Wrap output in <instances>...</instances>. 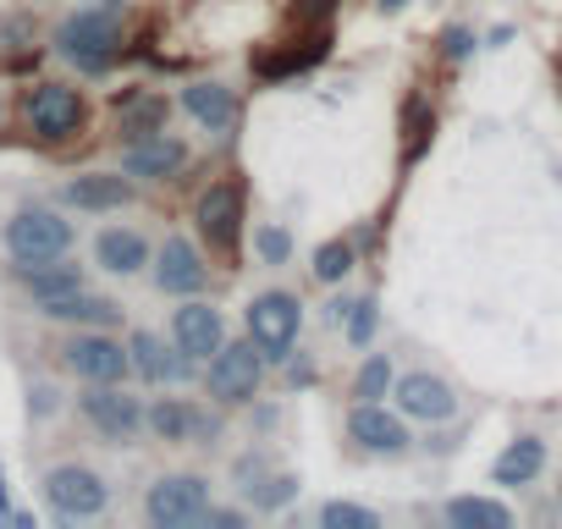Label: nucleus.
Segmentation results:
<instances>
[{
  "label": "nucleus",
  "mask_w": 562,
  "mask_h": 529,
  "mask_svg": "<svg viewBox=\"0 0 562 529\" xmlns=\"http://www.w3.org/2000/svg\"><path fill=\"white\" fill-rule=\"evenodd\" d=\"M144 425H149L160 441H199V436H215V430H221L210 414H199V408H188V403H177V397H160L155 408H144Z\"/></svg>",
  "instance_id": "obj_18"
},
{
  "label": "nucleus",
  "mask_w": 562,
  "mask_h": 529,
  "mask_svg": "<svg viewBox=\"0 0 562 529\" xmlns=\"http://www.w3.org/2000/svg\"><path fill=\"white\" fill-rule=\"evenodd\" d=\"M248 320V342L265 353V364H281V359H293L299 348V326H304V304L293 293H254V304L243 309Z\"/></svg>",
  "instance_id": "obj_2"
},
{
  "label": "nucleus",
  "mask_w": 562,
  "mask_h": 529,
  "mask_svg": "<svg viewBox=\"0 0 562 529\" xmlns=\"http://www.w3.org/2000/svg\"><path fill=\"white\" fill-rule=\"evenodd\" d=\"M23 122H29V133H34V138L61 144V138L83 133L89 105H83V94H78V89H67V83H34V89L23 94Z\"/></svg>",
  "instance_id": "obj_3"
},
{
  "label": "nucleus",
  "mask_w": 562,
  "mask_h": 529,
  "mask_svg": "<svg viewBox=\"0 0 562 529\" xmlns=\"http://www.w3.org/2000/svg\"><path fill=\"white\" fill-rule=\"evenodd\" d=\"M447 524H458V529H507L513 513L502 502H491V496H452L447 502Z\"/></svg>",
  "instance_id": "obj_27"
},
{
  "label": "nucleus",
  "mask_w": 562,
  "mask_h": 529,
  "mask_svg": "<svg viewBox=\"0 0 562 529\" xmlns=\"http://www.w3.org/2000/svg\"><path fill=\"white\" fill-rule=\"evenodd\" d=\"M29 408H34V414H50V408H56V392H50V386H34V403H29Z\"/></svg>",
  "instance_id": "obj_36"
},
{
  "label": "nucleus",
  "mask_w": 562,
  "mask_h": 529,
  "mask_svg": "<svg viewBox=\"0 0 562 529\" xmlns=\"http://www.w3.org/2000/svg\"><path fill=\"white\" fill-rule=\"evenodd\" d=\"M144 513L155 529H188V524H204L210 513V480L199 474H160L144 496Z\"/></svg>",
  "instance_id": "obj_6"
},
{
  "label": "nucleus",
  "mask_w": 562,
  "mask_h": 529,
  "mask_svg": "<svg viewBox=\"0 0 562 529\" xmlns=\"http://www.w3.org/2000/svg\"><path fill=\"white\" fill-rule=\"evenodd\" d=\"M397 414H403V419L441 425V419H452V414H458V392H452L441 375L414 370V375H403V381H397Z\"/></svg>",
  "instance_id": "obj_12"
},
{
  "label": "nucleus",
  "mask_w": 562,
  "mask_h": 529,
  "mask_svg": "<svg viewBox=\"0 0 562 529\" xmlns=\"http://www.w3.org/2000/svg\"><path fill=\"white\" fill-rule=\"evenodd\" d=\"M210 397L226 403V408H243L259 397V381H265V353L254 342H221L210 353Z\"/></svg>",
  "instance_id": "obj_5"
},
{
  "label": "nucleus",
  "mask_w": 562,
  "mask_h": 529,
  "mask_svg": "<svg viewBox=\"0 0 562 529\" xmlns=\"http://www.w3.org/2000/svg\"><path fill=\"white\" fill-rule=\"evenodd\" d=\"M56 50L78 67V72H111L116 56H122V23L116 12L94 7V12H78L56 29Z\"/></svg>",
  "instance_id": "obj_1"
},
{
  "label": "nucleus",
  "mask_w": 562,
  "mask_h": 529,
  "mask_svg": "<svg viewBox=\"0 0 562 529\" xmlns=\"http://www.w3.org/2000/svg\"><path fill=\"white\" fill-rule=\"evenodd\" d=\"M61 364L78 375V381H122L127 370H133V353L116 342V337H105V331H78L67 348H61Z\"/></svg>",
  "instance_id": "obj_10"
},
{
  "label": "nucleus",
  "mask_w": 562,
  "mask_h": 529,
  "mask_svg": "<svg viewBox=\"0 0 562 529\" xmlns=\"http://www.w3.org/2000/svg\"><path fill=\"white\" fill-rule=\"evenodd\" d=\"M45 502H50L56 518H100L105 502H111V491H105V480H100L94 469H83V463H56V469L45 474Z\"/></svg>",
  "instance_id": "obj_8"
},
{
  "label": "nucleus",
  "mask_w": 562,
  "mask_h": 529,
  "mask_svg": "<svg viewBox=\"0 0 562 529\" xmlns=\"http://www.w3.org/2000/svg\"><path fill=\"white\" fill-rule=\"evenodd\" d=\"M40 315H45V320L94 326V331H100V326H116V315H122V309H116V299H100V293H83V288H78V293L45 299V304H40Z\"/></svg>",
  "instance_id": "obj_20"
},
{
  "label": "nucleus",
  "mask_w": 562,
  "mask_h": 529,
  "mask_svg": "<svg viewBox=\"0 0 562 529\" xmlns=\"http://www.w3.org/2000/svg\"><path fill=\"white\" fill-rule=\"evenodd\" d=\"M337 12V0H310V7H304V18H315V23H326Z\"/></svg>",
  "instance_id": "obj_37"
},
{
  "label": "nucleus",
  "mask_w": 562,
  "mask_h": 529,
  "mask_svg": "<svg viewBox=\"0 0 562 529\" xmlns=\"http://www.w3.org/2000/svg\"><path fill=\"white\" fill-rule=\"evenodd\" d=\"M94 259L105 264L111 277H138L144 264H149V243H144V232H133V226H105V232L94 237Z\"/></svg>",
  "instance_id": "obj_19"
},
{
  "label": "nucleus",
  "mask_w": 562,
  "mask_h": 529,
  "mask_svg": "<svg viewBox=\"0 0 562 529\" xmlns=\"http://www.w3.org/2000/svg\"><path fill=\"white\" fill-rule=\"evenodd\" d=\"M540 469H546V441H540V436H518V441H507V452L491 463V480H496V485H529Z\"/></svg>",
  "instance_id": "obj_23"
},
{
  "label": "nucleus",
  "mask_w": 562,
  "mask_h": 529,
  "mask_svg": "<svg viewBox=\"0 0 562 529\" xmlns=\"http://www.w3.org/2000/svg\"><path fill=\"white\" fill-rule=\"evenodd\" d=\"M171 342L188 353V359H210L221 342H226V320H221V309L215 304H182L177 315H171Z\"/></svg>",
  "instance_id": "obj_16"
},
{
  "label": "nucleus",
  "mask_w": 562,
  "mask_h": 529,
  "mask_svg": "<svg viewBox=\"0 0 562 529\" xmlns=\"http://www.w3.org/2000/svg\"><path fill=\"white\" fill-rule=\"evenodd\" d=\"M254 254H259L265 264H288V254H293L288 226H254Z\"/></svg>",
  "instance_id": "obj_31"
},
{
  "label": "nucleus",
  "mask_w": 562,
  "mask_h": 529,
  "mask_svg": "<svg viewBox=\"0 0 562 529\" xmlns=\"http://www.w3.org/2000/svg\"><path fill=\"white\" fill-rule=\"evenodd\" d=\"M430 138H436V111L419 94H408L403 100V166H419L425 149H430Z\"/></svg>",
  "instance_id": "obj_26"
},
{
  "label": "nucleus",
  "mask_w": 562,
  "mask_h": 529,
  "mask_svg": "<svg viewBox=\"0 0 562 529\" xmlns=\"http://www.w3.org/2000/svg\"><path fill=\"white\" fill-rule=\"evenodd\" d=\"M0 518H12V496H7V474H0Z\"/></svg>",
  "instance_id": "obj_38"
},
{
  "label": "nucleus",
  "mask_w": 562,
  "mask_h": 529,
  "mask_svg": "<svg viewBox=\"0 0 562 529\" xmlns=\"http://www.w3.org/2000/svg\"><path fill=\"white\" fill-rule=\"evenodd\" d=\"M61 204H72L83 215H111V210L133 204V177H122V171H83V177H72L61 188Z\"/></svg>",
  "instance_id": "obj_14"
},
{
  "label": "nucleus",
  "mask_w": 562,
  "mask_h": 529,
  "mask_svg": "<svg viewBox=\"0 0 562 529\" xmlns=\"http://www.w3.org/2000/svg\"><path fill=\"white\" fill-rule=\"evenodd\" d=\"M18 277H23V288L34 293V304H45V299H61V293H78V288H83V271H78V264H67V259L18 264Z\"/></svg>",
  "instance_id": "obj_22"
},
{
  "label": "nucleus",
  "mask_w": 562,
  "mask_h": 529,
  "mask_svg": "<svg viewBox=\"0 0 562 529\" xmlns=\"http://www.w3.org/2000/svg\"><path fill=\"white\" fill-rule=\"evenodd\" d=\"M7 248L18 264H40V259H61L72 248V221H61L45 204H29L7 221Z\"/></svg>",
  "instance_id": "obj_4"
},
{
  "label": "nucleus",
  "mask_w": 562,
  "mask_h": 529,
  "mask_svg": "<svg viewBox=\"0 0 562 529\" xmlns=\"http://www.w3.org/2000/svg\"><path fill=\"white\" fill-rule=\"evenodd\" d=\"M199 237L215 248V254H237V243H243V182L237 177H221V182H210L204 193H199Z\"/></svg>",
  "instance_id": "obj_7"
},
{
  "label": "nucleus",
  "mask_w": 562,
  "mask_h": 529,
  "mask_svg": "<svg viewBox=\"0 0 562 529\" xmlns=\"http://www.w3.org/2000/svg\"><path fill=\"white\" fill-rule=\"evenodd\" d=\"M392 386H397V375H392V359H386V353H370V359L359 364V375H353V397H359V403H381Z\"/></svg>",
  "instance_id": "obj_28"
},
{
  "label": "nucleus",
  "mask_w": 562,
  "mask_h": 529,
  "mask_svg": "<svg viewBox=\"0 0 562 529\" xmlns=\"http://www.w3.org/2000/svg\"><path fill=\"white\" fill-rule=\"evenodd\" d=\"M204 524H215V529H237V524H243V513H232V507H210V513H204Z\"/></svg>",
  "instance_id": "obj_35"
},
{
  "label": "nucleus",
  "mask_w": 562,
  "mask_h": 529,
  "mask_svg": "<svg viewBox=\"0 0 562 529\" xmlns=\"http://www.w3.org/2000/svg\"><path fill=\"white\" fill-rule=\"evenodd\" d=\"M326 45H331V34H326V29H315V34H310V40H299L293 50H281V56H259V61H254V72H259V78L310 72L315 61H326Z\"/></svg>",
  "instance_id": "obj_25"
},
{
  "label": "nucleus",
  "mask_w": 562,
  "mask_h": 529,
  "mask_svg": "<svg viewBox=\"0 0 562 529\" xmlns=\"http://www.w3.org/2000/svg\"><path fill=\"white\" fill-rule=\"evenodd\" d=\"M310 271H315V282L337 288V282H342V277L353 271V243H342V237L321 243V248H315V259H310Z\"/></svg>",
  "instance_id": "obj_29"
},
{
  "label": "nucleus",
  "mask_w": 562,
  "mask_h": 529,
  "mask_svg": "<svg viewBox=\"0 0 562 529\" xmlns=\"http://www.w3.org/2000/svg\"><path fill=\"white\" fill-rule=\"evenodd\" d=\"M78 414L105 436V441H133L144 430V408L138 397L122 392V381H89V392L78 397Z\"/></svg>",
  "instance_id": "obj_9"
},
{
  "label": "nucleus",
  "mask_w": 562,
  "mask_h": 529,
  "mask_svg": "<svg viewBox=\"0 0 562 529\" xmlns=\"http://www.w3.org/2000/svg\"><path fill=\"white\" fill-rule=\"evenodd\" d=\"M116 116H122V133H127V138H138V133L166 127L171 105H166L160 94H149V89H122V94H116Z\"/></svg>",
  "instance_id": "obj_24"
},
{
  "label": "nucleus",
  "mask_w": 562,
  "mask_h": 529,
  "mask_svg": "<svg viewBox=\"0 0 562 529\" xmlns=\"http://www.w3.org/2000/svg\"><path fill=\"white\" fill-rule=\"evenodd\" d=\"M127 353H133V370H138L144 381H155V386H160V381H166V386H171V381H188V364H193L177 342L166 348L155 331H133Z\"/></svg>",
  "instance_id": "obj_17"
},
{
  "label": "nucleus",
  "mask_w": 562,
  "mask_h": 529,
  "mask_svg": "<svg viewBox=\"0 0 562 529\" xmlns=\"http://www.w3.org/2000/svg\"><path fill=\"white\" fill-rule=\"evenodd\" d=\"M557 507H562V485H557Z\"/></svg>",
  "instance_id": "obj_40"
},
{
  "label": "nucleus",
  "mask_w": 562,
  "mask_h": 529,
  "mask_svg": "<svg viewBox=\"0 0 562 529\" xmlns=\"http://www.w3.org/2000/svg\"><path fill=\"white\" fill-rule=\"evenodd\" d=\"M321 524L326 529H381V518L370 507H359V502H326L321 507Z\"/></svg>",
  "instance_id": "obj_30"
},
{
  "label": "nucleus",
  "mask_w": 562,
  "mask_h": 529,
  "mask_svg": "<svg viewBox=\"0 0 562 529\" xmlns=\"http://www.w3.org/2000/svg\"><path fill=\"white\" fill-rule=\"evenodd\" d=\"M204 259H199V248L188 243V237H166L160 243V259H155V288L160 293H171V299H193L199 288H204Z\"/></svg>",
  "instance_id": "obj_15"
},
{
  "label": "nucleus",
  "mask_w": 562,
  "mask_h": 529,
  "mask_svg": "<svg viewBox=\"0 0 562 529\" xmlns=\"http://www.w3.org/2000/svg\"><path fill=\"white\" fill-rule=\"evenodd\" d=\"M293 496H299V480H293V474H276V480H265V485L254 491V507L276 513V507H288Z\"/></svg>",
  "instance_id": "obj_33"
},
{
  "label": "nucleus",
  "mask_w": 562,
  "mask_h": 529,
  "mask_svg": "<svg viewBox=\"0 0 562 529\" xmlns=\"http://www.w3.org/2000/svg\"><path fill=\"white\" fill-rule=\"evenodd\" d=\"M182 105H188V116H193L199 127H210V133H226V127L237 122V94H232L226 83H188V89H182Z\"/></svg>",
  "instance_id": "obj_21"
},
{
  "label": "nucleus",
  "mask_w": 562,
  "mask_h": 529,
  "mask_svg": "<svg viewBox=\"0 0 562 529\" xmlns=\"http://www.w3.org/2000/svg\"><path fill=\"white\" fill-rule=\"evenodd\" d=\"M182 166H188V144H182L177 133H166V127L138 133V138H127V149H122V171H127V177H144V182H166V177H177Z\"/></svg>",
  "instance_id": "obj_11"
},
{
  "label": "nucleus",
  "mask_w": 562,
  "mask_h": 529,
  "mask_svg": "<svg viewBox=\"0 0 562 529\" xmlns=\"http://www.w3.org/2000/svg\"><path fill=\"white\" fill-rule=\"evenodd\" d=\"M441 56H447V61H469V56H474V34H469V29H447V34H441Z\"/></svg>",
  "instance_id": "obj_34"
},
{
  "label": "nucleus",
  "mask_w": 562,
  "mask_h": 529,
  "mask_svg": "<svg viewBox=\"0 0 562 529\" xmlns=\"http://www.w3.org/2000/svg\"><path fill=\"white\" fill-rule=\"evenodd\" d=\"M375 326H381L375 299H359V304L348 309V342H353V348H370V342H375Z\"/></svg>",
  "instance_id": "obj_32"
},
{
  "label": "nucleus",
  "mask_w": 562,
  "mask_h": 529,
  "mask_svg": "<svg viewBox=\"0 0 562 529\" xmlns=\"http://www.w3.org/2000/svg\"><path fill=\"white\" fill-rule=\"evenodd\" d=\"M348 436H353L364 452H375V458H403V452H408V425H403V414H386L381 403H359V408L348 414Z\"/></svg>",
  "instance_id": "obj_13"
},
{
  "label": "nucleus",
  "mask_w": 562,
  "mask_h": 529,
  "mask_svg": "<svg viewBox=\"0 0 562 529\" xmlns=\"http://www.w3.org/2000/svg\"><path fill=\"white\" fill-rule=\"evenodd\" d=\"M408 7V0H381V12H403Z\"/></svg>",
  "instance_id": "obj_39"
}]
</instances>
